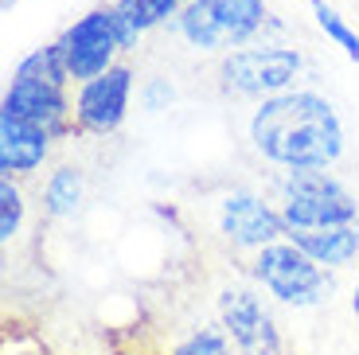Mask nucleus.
Returning a JSON list of instances; mask_svg holds the SVG:
<instances>
[{
    "mask_svg": "<svg viewBox=\"0 0 359 355\" xmlns=\"http://www.w3.org/2000/svg\"><path fill=\"white\" fill-rule=\"evenodd\" d=\"M250 141L278 168H332L344 156V125L332 102L313 90H281L262 98L250 117Z\"/></svg>",
    "mask_w": 359,
    "mask_h": 355,
    "instance_id": "nucleus-1",
    "label": "nucleus"
},
{
    "mask_svg": "<svg viewBox=\"0 0 359 355\" xmlns=\"http://www.w3.org/2000/svg\"><path fill=\"white\" fill-rule=\"evenodd\" d=\"M269 24L266 0H188L176 12V32L196 51H234L262 36Z\"/></svg>",
    "mask_w": 359,
    "mask_h": 355,
    "instance_id": "nucleus-2",
    "label": "nucleus"
},
{
    "mask_svg": "<svg viewBox=\"0 0 359 355\" xmlns=\"http://www.w3.org/2000/svg\"><path fill=\"white\" fill-rule=\"evenodd\" d=\"M250 277L266 289L273 301L293 304V309H316V304H328L336 293L332 274L309 257L297 242H269L258 250L250 266Z\"/></svg>",
    "mask_w": 359,
    "mask_h": 355,
    "instance_id": "nucleus-3",
    "label": "nucleus"
},
{
    "mask_svg": "<svg viewBox=\"0 0 359 355\" xmlns=\"http://www.w3.org/2000/svg\"><path fill=\"white\" fill-rule=\"evenodd\" d=\"M301 51L285 43H262V47H234L219 59V90L226 98H273L293 86L301 74Z\"/></svg>",
    "mask_w": 359,
    "mask_h": 355,
    "instance_id": "nucleus-4",
    "label": "nucleus"
},
{
    "mask_svg": "<svg viewBox=\"0 0 359 355\" xmlns=\"http://www.w3.org/2000/svg\"><path fill=\"white\" fill-rule=\"evenodd\" d=\"M359 203L348 187L324 168H293L281 180V219L289 231H316L355 222Z\"/></svg>",
    "mask_w": 359,
    "mask_h": 355,
    "instance_id": "nucleus-5",
    "label": "nucleus"
},
{
    "mask_svg": "<svg viewBox=\"0 0 359 355\" xmlns=\"http://www.w3.org/2000/svg\"><path fill=\"white\" fill-rule=\"evenodd\" d=\"M129 98H133V67H126V62H114L106 74L79 82V98H74L79 133H94V137L117 133L129 114Z\"/></svg>",
    "mask_w": 359,
    "mask_h": 355,
    "instance_id": "nucleus-6",
    "label": "nucleus"
},
{
    "mask_svg": "<svg viewBox=\"0 0 359 355\" xmlns=\"http://www.w3.org/2000/svg\"><path fill=\"white\" fill-rule=\"evenodd\" d=\"M63 55H67V71L74 82H90L106 74L114 67V55L121 51L117 43V27H114V4L109 8H90L86 16H79L63 36Z\"/></svg>",
    "mask_w": 359,
    "mask_h": 355,
    "instance_id": "nucleus-7",
    "label": "nucleus"
},
{
    "mask_svg": "<svg viewBox=\"0 0 359 355\" xmlns=\"http://www.w3.org/2000/svg\"><path fill=\"white\" fill-rule=\"evenodd\" d=\"M219 324L238 355H285L278 324L262 304V297L250 289H226L219 297Z\"/></svg>",
    "mask_w": 359,
    "mask_h": 355,
    "instance_id": "nucleus-8",
    "label": "nucleus"
},
{
    "mask_svg": "<svg viewBox=\"0 0 359 355\" xmlns=\"http://www.w3.org/2000/svg\"><path fill=\"white\" fill-rule=\"evenodd\" d=\"M0 109H8V114L24 117L27 125L43 129L51 141H63V137L79 133V125H74V106H71V98H67V86H51V82L16 79V74H12Z\"/></svg>",
    "mask_w": 359,
    "mask_h": 355,
    "instance_id": "nucleus-9",
    "label": "nucleus"
},
{
    "mask_svg": "<svg viewBox=\"0 0 359 355\" xmlns=\"http://www.w3.org/2000/svg\"><path fill=\"white\" fill-rule=\"evenodd\" d=\"M219 231L226 234L234 250H262L269 242H278L289 231L281 211L266 203L254 192H231L219 207Z\"/></svg>",
    "mask_w": 359,
    "mask_h": 355,
    "instance_id": "nucleus-10",
    "label": "nucleus"
},
{
    "mask_svg": "<svg viewBox=\"0 0 359 355\" xmlns=\"http://www.w3.org/2000/svg\"><path fill=\"white\" fill-rule=\"evenodd\" d=\"M47 152H51V137L43 129L0 109V176H32L43 168Z\"/></svg>",
    "mask_w": 359,
    "mask_h": 355,
    "instance_id": "nucleus-11",
    "label": "nucleus"
},
{
    "mask_svg": "<svg viewBox=\"0 0 359 355\" xmlns=\"http://www.w3.org/2000/svg\"><path fill=\"white\" fill-rule=\"evenodd\" d=\"M289 242L316 257L324 269H344L359 257V222H336V227H316V231H285Z\"/></svg>",
    "mask_w": 359,
    "mask_h": 355,
    "instance_id": "nucleus-12",
    "label": "nucleus"
},
{
    "mask_svg": "<svg viewBox=\"0 0 359 355\" xmlns=\"http://www.w3.org/2000/svg\"><path fill=\"white\" fill-rule=\"evenodd\" d=\"M79 207H82V172L71 168V164H59L43 184L47 219H74Z\"/></svg>",
    "mask_w": 359,
    "mask_h": 355,
    "instance_id": "nucleus-13",
    "label": "nucleus"
},
{
    "mask_svg": "<svg viewBox=\"0 0 359 355\" xmlns=\"http://www.w3.org/2000/svg\"><path fill=\"white\" fill-rule=\"evenodd\" d=\"M16 79H36V82H51V86H67L71 82V71H67V55H63V43L55 39L47 47H36L32 55L16 62Z\"/></svg>",
    "mask_w": 359,
    "mask_h": 355,
    "instance_id": "nucleus-14",
    "label": "nucleus"
},
{
    "mask_svg": "<svg viewBox=\"0 0 359 355\" xmlns=\"http://www.w3.org/2000/svg\"><path fill=\"white\" fill-rule=\"evenodd\" d=\"M309 8H313V20H316V27L324 32V39H332L351 62H359V32L355 27L336 12L328 0H309Z\"/></svg>",
    "mask_w": 359,
    "mask_h": 355,
    "instance_id": "nucleus-15",
    "label": "nucleus"
},
{
    "mask_svg": "<svg viewBox=\"0 0 359 355\" xmlns=\"http://www.w3.org/2000/svg\"><path fill=\"white\" fill-rule=\"evenodd\" d=\"M114 27H117V43H121V51H137L141 36L153 24H149V16H144L141 0H117L114 4Z\"/></svg>",
    "mask_w": 359,
    "mask_h": 355,
    "instance_id": "nucleus-16",
    "label": "nucleus"
},
{
    "mask_svg": "<svg viewBox=\"0 0 359 355\" xmlns=\"http://www.w3.org/2000/svg\"><path fill=\"white\" fill-rule=\"evenodd\" d=\"M20 222H24V192L16 176H0V242L4 246L16 239Z\"/></svg>",
    "mask_w": 359,
    "mask_h": 355,
    "instance_id": "nucleus-17",
    "label": "nucleus"
},
{
    "mask_svg": "<svg viewBox=\"0 0 359 355\" xmlns=\"http://www.w3.org/2000/svg\"><path fill=\"white\" fill-rule=\"evenodd\" d=\"M172 355H231V336L223 332V324L219 328H199L180 347H172Z\"/></svg>",
    "mask_w": 359,
    "mask_h": 355,
    "instance_id": "nucleus-18",
    "label": "nucleus"
},
{
    "mask_svg": "<svg viewBox=\"0 0 359 355\" xmlns=\"http://www.w3.org/2000/svg\"><path fill=\"white\" fill-rule=\"evenodd\" d=\"M172 98H176V90H172L168 79H149V82L141 86V106L149 109V114H161V109H168Z\"/></svg>",
    "mask_w": 359,
    "mask_h": 355,
    "instance_id": "nucleus-19",
    "label": "nucleus"
},
{
    "mask_svg": "<svg viewBox=\"0 0 359 355\" xmlns=\"http://www.w3.org/2000/svg\"><path fill=\"white\" fill-rule=\"evenodd\" d=\"M144 16H149V24H164V20H172L180 8H184V0H141Z\"/></svg>",
    "mask_w": 359,
    "mask_h": 355,
    "instance_id": "nucleus-20",
    "label": "nucleus"
},
{
    "mask_svg": "<svg viewBox=\"0 0 359 355\" xmlns=\"http://www.w3.org/2000/svg\"><path fill=\"white\" fill-rule=\"evenodd\" d=\"M351 312H355V320H359V285H355V297H351Z\"/></svg>",
    "mask_w": 359,
    "mask_h": 355,
    "instance_id": "nucleus-21",
    "label": "nucleus"
},
{
    "mask_svg": "<svg viewBox=\"0 0 359 355\" xmlns=\"http://www.w3.org/2000/svg\"><path fill=\"white\" fill-rule=\"evenodd\" d=\"M184 4H188V0H184Z\"/></svg>",
    "mask_w": 359,
    "mask_h": 355,
    "instance_id": "nucleus-22",
    "label": "nucleus"
}]
</instances>
